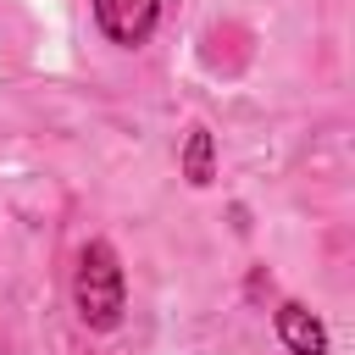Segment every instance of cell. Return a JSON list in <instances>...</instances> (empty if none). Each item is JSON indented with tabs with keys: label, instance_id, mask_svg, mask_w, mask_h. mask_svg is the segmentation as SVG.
<instances>
[{
	"label": "cell",
	"instance_id": "6da1fadb",
	"mask_svg": "<svg viewBox=\"0 0 355 355\" xmlns=\"http://www.w3.org/2000/svg\"><path fill=\"white\" fill-rule=\"evenodd\" d=\"M122 300H128V283H122V261L105 239L83 244L78 255V272H72V305L89 327H116L122 316Z\"/></svg>",
	"mask_w": 355,
	"mask_h": 355
},
{
	"label": "cell",
	"instance_id": "7a4b0ae2",
	"mask_svg": "<svg viewBox=\"0 0 355 355\" xmlns=\"http://www.w3.org/2000/svg\"><path fill=\"white\" fill-rule=\"evenodd\" d=\"M94 17L105 28V39L116 44H144L155 17H161V0H94Z\"/></svg>",
	"mask_w": 355,
	"mask_h": 355
},
{
	"label": "cell",
	"instance_id": "3957f363",
	"mask_svg": "<svg viewBox=\"0 0 355 355\" xmlns=\"http://www.w3.org/2000/svg\"><path fill=\"white\" fill-rule=\"evenodd\" d=\"M277 338L288 344V355H327V327L294 300L277 305Z\"/></svg>",
	"mask_w": 355,
	"mask_h": 355
},
{
	"label": "cell",
	"instance_id": "277c9868",
	"mask_svg": "<svg viewBox=\"0 0 355 355\" xmlns=\"http://www.w3.org/2000/svg\"><path fill=\"white\" fill-rule=\"evenodd\" d=\"M183 178L194 189H205L216 178V144H211V128H189V144H183Z\"/></svg>",
	"mask_w": 355,
	"mask_h": 355
}]
</instances>
